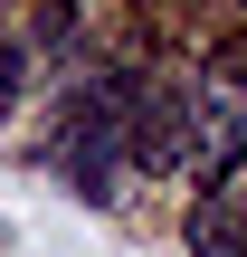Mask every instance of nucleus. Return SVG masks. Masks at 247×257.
Listing matches in <instances>:
<instances>
[{
  "label": "nucleus",
  "mask_w": 247,
  "mask_h": 257,
  "mask_svg": "<svg viewBox=\"0 0 247 257\" xmlns=\"http://www.w3.org/2000/svg\"><path fill=\"white\" fill-rule=\"evenodd\" d=\"M190 162H200V181L247 162V76L238 67H209L190 86Z\"/></svg>",
  "instance_id": "nucleus-3"
},
{
  "label": "nucleus",
  "mask_w": 247,
  "mask_h": 257,
  "mask_svg": "<svg viewBox=\"0 0 247 257\" xmlns=\"http://www.w3.org/2000/svg\"><path fill=\"white\" fill-rule=\"evenodd\" d=\"M124 105H133V76L76 86V95L57 105V172H67L86 200H114V191H124Z\"/></svg>",
  "instance_id": "nucleus-1"
},
{
  "label": "nucleus",
  "mask_w": 247,
  "mask_h": 257,
  "mask_svg": "<svg viewBox=\"0 0 247 257\" xmlns=\"http://www.w3.org/2000/svg\"><path fill=\"white\" fill-rule=\"evenodd\" d=\"M124 153H133V172H181L190 162V86L143 76L124 105Z\"/></svg>",
  "instance_id": "nucleus-2"
},
{
  "label": "nucleus",
  "mask_w": 247,
  "mask_h": 257,
  "mask_svg": "<svg viewBox=\"0 0 247 257\" xmlns=\"http://www.w3.org/2000/svg\"><path fill=\"white\" fill-rule=\"evenodd\" d=\"M190 248L200 257H247V162L209 172L200 200H190Z\"/></svg>",
  "instance_id": "nucleus-4"
},
{
  "label": "nucleus",
  "mask_w": 247,
  "mask_h": 257,
  "mask_svg": "<svg viewBox=\"0 0 247 257\" xmlns=\"http://www.w3.org/2000/svg\"><path fill=\"white\" fill-rule=\"evenodd\" d=\"M19 95H29V57H19V48L0 38V124L19 114Z\"/></svg>",
  "instance_id": "nucleus-5"
}]
</instances>
